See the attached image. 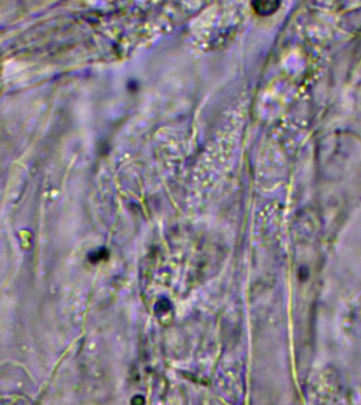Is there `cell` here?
<instances>
[{
    "mask_svg": "<svg viewBox=\"0 0 361 405\" xmlns=\"http://www.w3.org/2000/svg\"><path fill=\"white\" fill-rule=\"evenodd\" d=\"M279 2L276 1H255L252 3L254 10L262 16H268L277 11Z\"/></svg>",
    "mask_w": 361,
    "mask_h": 405,
    "instance_id": "cell-1",
    "label": "cell"
}]
</instances>
